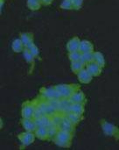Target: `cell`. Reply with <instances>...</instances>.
<instances>
[{
    "label": "cell",
    "mask_w": 119,
    "mask_h": 150,
    "mask_svg": "<svg viewBox=\"0 0 119 150\" xmlns=\"http://www.w3.org/2000/svg\"><path fill=\"white\" fill-rule=\"evenodd\" d=\"M35 123H36L37 127H48L53 124L51 117L46 116V115H44L41 118L35 120Z\"/></svg>",
    "instance_id": "5bb4252c"
},
{
    "label": "cell",
    "mask_w": 119,
    "mask_h": 150,
    "mask_svg": "<svg viewBox=\"0 0 119 150\" xmlns=\"http://www.w3.org/2000/svg\"><path fill=\"white\" fill-rule=\"evenodd\" d=\"M47 102L50 104V105L57 112H59L60 110V102H61V99H50V100H47Z\"/></svg>",
    "instance_id": "f546056e"
},
{
    "label": "cell",
    "mask_w": 119,
    "mask_h": 150,
    "mask_svg": "<svg viewBox=\"0 0 119 150\" xmlns=\"http://www.w3.org/2000/svg\"><path fill=\"white\" fill-rule=\"evenodd\" d=\"M38 105L40 107V109L42 110L43 113H44L45 115H46V116L53 117V116L56 113V111L50 105V104H49V103L47 102V100H46V99L41 100V101L39 103Z\"/></svg>",
    "instance_id": "52a82bcc"
},
{
    "label": "cell",
    "mask_w": 119,
    "mask_h": 150,
    "mask_svg": "<svg viewBox=\"0 0 119 150\" xmlns=\"http://www.w3.org/2000/svg\"><path fill=\"white\" fill-rule=\"evenodd\" d=\"M71 112L82 116L84 112V103H74L71 106Z\"/></svg>",
    "instance_id": "d6986e66"
},
{
    "label": "cell",
    "mask_w": 119,
    "mask_h": 150,
    "mask_svg": "<svg viewBox=\"0 0 119 150\" xmlns=\"http://www.w3.org/2000/svg\"><path fill=\"white\" fill-rule=\"evenodd\" d=\"M86 69L92 75V76H98L101 74L103 68L100 65H98L96 62L93 61L86 65Z\"/></svg>",
    "instance_id": "9c48e42d"
},
{
    "label": "cell",
    "mask_w": 119,
    "mask_h": 150,
    "mask_svg": "<svg viewBox=\"0 0 119 150\" xmlns=\"http://www.w3.org/2000/svg\"><path fill=\"white\" fill-rule=\"evenodd\" d=\"M82 53L80 51H75V52H71L68 54V58L71 62H77L81 60Z\"/></svg>",
    "instance_id": "83f0119b"
},
{
    "label": "cell",
    "mask_w": 119,
    "mask_h": 150,
    "mask_svg": "<svg viewBox=\"0 0 119 150\" xmlns=\"http://www.w3.org/2000/svg\"><path fill=\"white\" fill-rule=\"evenodd\" d=\"M23 127L25 128V131L28 132H35V130L37 129V126L35 123V120L33 118L32 119H24L21 121Z\"/></svg>",
    "instance_id": "8fae6325"
},
{
    "label": "cell",
    "mask_w": 119,
    "mask_h": 150,
    "mask_svg": "<svg viewBox=\"0 0 119 150\" xmlns=\"http://www.w3.org/2000/svg\"><path fill=\"white\" fill-rule=\"evenodd\" d=\"M80 45H81V40H79V38L75 37L72 40H70L68 44H67V49L69 53L71 52H75V51H79L80 48Z\"/></svg>",
    "instance_id": "4fadbf2b"
},
{
    "label": "cell",
    "mask_w": 119,
    "mask_h": 150,
    "mask_svg": "<svg viewBox=\"0 0 119 150\" xmlns=\"http://www.w3.org/2000/svg\"><path fill=\"white\" fill-rule=\"evenodd\" d=\"M34 110H35V105L31 102H26L25 104L23 105V107H22V112H21L22 117L24 119L33 118Z\"/></svg>",
    "instance_id": "8992f818"
},
{
    "label": "cell",
    "mask_w": 119,
    "mask_h": 150,
    "mask_svg": "<svg viewBox=\"0 0 119 150\" xmlns=\"http://www.w3.org/2000/svg\"><path fill=\"white\" fill-rule=\"evenodd\" d=\"M35 134L33 132H28L26 131L25 133H22L18 135V139L20 142L22 143L23 146H29L32 143H33L34 139H35Z\"/></svg>",
    "instance_id": "5b68a950"
},
{
    "label": "cell",
    "mask_w": 119,
    "mask_h": 150,
    "mask_svg": "<svg viewBox=\"0 0 119 150\" xmlns=\"http://www.w3.org/2000/svg\"><path fill=\"white\" fill-rule=\"evenodd\" d=\"M85 64H83L81 61H77V62H72L71 64V69L75 74H78L84 67Z\"/></svg>",
    "instance_id": "603a6c76"
},
{
    "label": "cell",
    "mask_w": 119,
    "mask_h": 150,
    "mask_svg": "<svg viewBox=\"0 0 119 150\" xmlns=\"http://www.w3.org/2000/svg\"><path fill=\"white\" fill-rule=\"evenodd\" d=\"M35 135L38 139L44 141L48 139V131H47V127H37V129L35 130Z\"/></svg>",
    "instance_id": "ac0fdd59"
},
{
    "label": "cell",
    "mask_w": 119,
    "mask_h": 150,
    "mask_svg": "<svg viewBox=\"0 0 119 150\" xmlns=\"http://www.w3.org/2000/svg\"><path fill=\"white\" fill-rule=\"evenodd\" d=\"M55 89L61 94V98H69L78 88L74 84H59L55 86Z\"/></svg>",
    "instance_id": "7a4b0ae2"
},
{
    "label": "cell",
    "mask_w": 119,
    "mask_h": 150,
    "mask_svg": "<svg viewBox=\"0 0 119 150\" xmlns=\"http://www.w3.org/2000/svg\"><path fill=\"white\" fill-rule=\"evenodd\" d=\"M23 54H24V57H25V60L26 62H28V63L33 62L34 56L32 54V53L30 52V50L28 48H25V49L23 50Z\"/></svg>",
    "instance_id": "4316f807"
},
{
    "label": "cell",
    "mask_w": 119,
    "mask_h": 150,
    "mask_svg": "<svg viewBox=\"0 0 119 150\" xmlns=\"http://www.w3.org/2000/svg\"><path fill=\"white\" fill-rule=\"evenodd\" d=\"M101 125H102V129H103L104 133L106 135H108V136L112 137V136L118 135L119 134L118 129L114 125H112V124L107 122L106 120H103L102 123H101Z\"/></svg>",
    "instance_id": "277c9868"
},
{
    "label": "cell",
    "mask_w": 119,
    "mask_h": 150,
    "mask_svg": "<svg viewBox=\"0 0 119 150\" xmlns=\"http://www.w3.org/2000/svg\"><path fill=\"white\" fill-rule=\"evenodd\" d=\"M74 127H75V125L70 121V120L68 118V116L65 115V116H63L62 121H61V125L59 126V130L72 133L74 131Z\"/></svg>",
    "instance_id": "30bf717a"
},
{
    "label": "cell",
    "mask_w": 119,
    "mask_h": 150,
    "mask_svg": "<svg viewBox=\"0 0 119 150\" xmlns=\"http://www.w3.org/2000/svg\"><path fill=\"white\" fill-rule=\"evenodd\" d=\"M39 1L44 5H48V4H50L53 2V0H39Z\"/></svg>",
    "instance_id": "e575fe53"
},
{
    "label": "cell",
    "mask_w": 119,
    "mask_h": 150,
    "mask_svg": "<svg viewBox=\"0 0 119 150\" xmlns=\"http://www.w3.org/2000/svg\"><path fill=\"white\" fill-rule=\"evenodd\" d=\"M47 131H48V139H54L57 133L59 132V127L52 124L50 127H47Z\"/></svg>",
    "instance_id": "cb8c5ba5"
},
{
    "label": "cell",
    "mask_w": 119,
    "mask_h": 150,
    "mask_svg": "<svg viewBox=\"0 0 119 150\" xmlns=\"http://www.w3.org/2000/svg\"><path fill=\"white\" fill-rule=\"evenodd\" d=\"M40 94H41V97L46 100L61 99V94L55 89V87H54V88L53 87H51V88H42L40 90Z\"/></svg>",
    "instance_id": "3957f363"
},
{
    "label": "cell",
    "mask_w": 119,
    "mask_h": 150,
    "mask_svg": "<svg viewBox=\"0 0 119 150\" xmlns=\"http://www.w3.org/2000/svg\"><path fill=\"white\" fill-rule=\"evenodd\" d=\"M72 133L59 130L56 136L54 139V143L61 148H69L72 142Z\"/></svg>",
    "instance_id": "6da1fadb"
},
{
    "label": "cell",
    "mask_w": 119,
    "mask_h": 150,
    "mask_svg": "<svg viewBox=\"0 0 119 150\" xmlns=\"http://www.w3.org/2000/svg\"><path fill=\"white\" fill-rule=\"evenodd\" d=\"M73 7V3L71 0H63L62 3L61 4V8L69 10Z\"/></svg>",
    "instance_id": "d6a6232c"
},
{
    "label": "cell",
    "mask_w": 119,
    "mask_h": 150,
    "mask_svg": "<svg viewBox=\"0 0 119 150\" xmlns=\"http://www.w3.org/2000/svg\"><path fill=\"white\" fill-rule=\"evenodd\" d=\"M83 64L87 65L88 63L94 61V53L93 52H89V53H84L82 54L81 56V60H80Z\"/></svg>",
    "instance_id": "ffe728a7"
},
{
    "label": "cell",
    "mask_w": 119,
    "mask_h": 150,
    "mask_svg": "<svg viewBox=\"0 0 119 150\" xmlns=\"http://www.w3.org/2000/svg\"><path fill=\"white\" fill-rule=\"evenodd\" d=\"M67 116H68V118L70 120V121H71L75 126L77 125V124L82 120V116H81V115L73 113V112H69L68 114H67Z\"/></svg>",
    "instance_id": "484cf974"
},
{
    "label": "cell",
    "mask_w": 119,
    "mask_h": 150,
    "mask_svg": "<svg viewBox=\"0 0 119 150\" xmlns=\"http://www.w3.org/2000/svg\"><path fill=\"white\" fill-rule=\"evenodd\" d=\"M45 114L43 113L42 110L40 109V107L37 105H35V110H34V114H33V119L34 120H37V119H39L41 118L42 116H44Z\"/></svg>",
    "instance_id": "1f68e13d"
},
{
    "label": "cell",
    "mask_w": 119,
    "mask_h": 150,
    "mask_svg": "<svg viewBox=\"0 0 119 150\" xmlns=\"http://www.w3.org/2000/svg\"><path fill=\"white\" fill-rule=\"evenodd\" d=\"M71 102L74 103H84L85 102V96L83 92L80 90H77L73 93V95L69 98Z\"/></svg>",
    "instance_id": "2e32d148"
},
{
    "label": "cell",
    "mask_w": 119,
    "mask_h": 150,
    "mask_svg": "<svg viewBox=\"0 0 119 150\" xmlns=\"http://www.w3.org/2000/svg\"><path fill=\"white\" fill-rule=\"evenodd\" d=\"M93 50H94V47H93V45H92V43L90 41H89V40H82L81 41L79 51L82 54L93 52Z\"/></svg>",
    "instance_id": "e0dca14e"
},
{
    "label": "cell",
    "mask_w": 119,
    "mask_h": 150,
    "mask_svg": "<svg viewBox=\"0 0 119 150\" xmlns=\"http://www.w3.org/2000/svg\"><path fill=\"white\" fill-rule=\"evenodd\" d=\"M62 119H63V117L61 116L60 114H54L53 117H51L53 125H54V126H56V127H59V126L61 125V121H62Z\"/></svg>",
    "instance_id": "f1b7e54d"
},
{
    "label": "cell",
    "mask_w": 119,
    "mask_h": 150,
    "mask_svg": "<svg viewBox=\"0 0 119 150\" xmlns=\"http://www.w3.org/2000/svg\"><path fill=\"white\" fill-rule=\"evenodd\" d=\"M28 49L30 50V52L32 53V54L34 56V58H37L38 56H39V48H38V47L34 44V43H32L29 47H28Z\"/></svg>",
    "instance_id": "4dcf8cb0"
},
{
    "label": "cell",
    "mask_w": 119,
    "mask_h": 150,
    "mask_svg": "<svg viewBox=\"0 0 119 150\" xmlns=\"http://www.w3.org/2000/svg\"><path fill=\"white\" fill-rule=\"evenodd\" d=\"M82 3H83V0H75L73 3V7L75 9H79L82 5Z\"/></svg>",
    "instance_id": "836d02e7"
},
{
    "label": "cell",
    "mask_w": 119,
    "mask_h": 150,
    "mask_svg": "<svg viewBox=\"0 0 119 150\" xmlns=\"http://www.w3.org/2000/svg\"><path fill=\"white\" fill-rule=\"evenodd\" d=\"M94 62H96L98 65H100L102 68L105 65V60L102 53L100 52H95L94 53Z\"/></svg>",
    "instance_id": "7402d4cb"
},
{
    "label": "cell",
    "mask_w": 119,
    "mask_h": 150,
    "mask_svg": "<svg viewBox=\"0 0 119 150\" xmlns=\"http://www.w3.org/2000/svg\"><path fill=\"white\" fill-rule=\"evenodd\" d=\"M71 1H72V3H74V2H75V0H71Z\"/></svg>",
    "instance_id": "d590c367"
},
{
    "label": "cell",
    "mask_w": 119,
    "mask_h": 150,
    "mask_svg": "<svg viewBox=\"0 0 119 150\" xmlns=\"http://www.w3.org/2000/svg\"><path fill=\"white\" fill-rule=\"evenodd\" d=\"M40 5H41V3L39 0H27V6L32 11H36L39 9Z\"/></svg>",
    "instance_id": "d4e9b609"
},
{
    "label": "cell",
    "mask_w": 119,
    "mask_h": 150,
    "mask_svg": "<svg viewBox=\"0 0 119 150\" xmlns=\"http://www.w3.org/2000/svg\"><path fill=\"white\" fill-rule=\"evenodd\" d=\"M20 40L25 48H28L33 43V36L30 33H21Z\"/></svg>",
    "instance_id": "9a60e30c"
},
{
    "label": "cell",
    "mask_w": 119,
    "mask_h": 150,
    "mask_svg": "<svg viewBox=\"0 0 119 150\" xmlns=\"http://www.w3.org/2000/svg\"><path fill=\"white\" fill-rule=\"evenodd\" d=\"M73 103L69 98H61L60 102V110L59 112H61L65 115L71 112V106Z\"/></svg>",
    "instance_id": "ba28073f"
},
{
    "label": "cell",
    "mask_w": 119,
    "mask_h": 150,
    "mask_svg": "<svg viewBox=\"0 0 119 150\" xmlns=\"http://www.w3.org/2000/svg\"><path fill=\"white\" fill-rule=\"evenodd\" d=\"M77 77L78 80L82 83H89L91 82L92 80V75L87 70V69H82L78 74H77Z\"/></svg>",
    "instance_id": "7c38bea8"
},
{
    "label": "cell",
    "mask_w": 119,
    "mask_h": 150,
    "mask_svg": "<svg viewBox=\"0 0 119 150\" xmlns=\"http://www.w3.org/2000/svg\"><path fill=\"white\" fill-rule=\"evenodd\" d=\"M24 47H24V45H23V43H22V41H21L20 39H17V40H15L12 42L11 48H12V50L15 53H19V52L23 51L24 50Z\"/></svg>",
    "instance_id": "44dd1931"
}]
</instances>
